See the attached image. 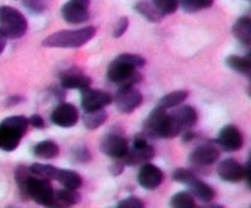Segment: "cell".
Returning <instances> with one entry per match:
<instances>
[{
  "label": "cell",
  "instance_id": "cb8c5ba5",
  "mask_svg": "<svg viewBox=\"0 0 251 208\" xmlns=\"http://www.w3.org/2000/svg\"><path fill=\"white\" fill-rule=\"evenodd\" d=\"M107 113L104 109L93 110V112H85L83 115V125L88 130H96L103 125L107 120Z\"/></svg>",
  "mask_w": 251,
  "mask_h": 208
},
{
  "label": "cell",
  "instance_id": "52a82bcc",
  "mask_svg": "<svg viewBox=\"0 0 251 208\" xmlns=\"http://www.w3.org/2000/svg\"><path fill=\"white\" fill-rule=\"evenodd\" d=\"M154 149L151 144L147 142L144 136H136L134 139L131 148L127 149V153L123 158L125 165H139L149 162L153 158Z\"/></svg>",
  "mask_w": 251,
  "mask_h": 208
},
{
  "label": "cell",
  "instance_id": "4316f807",
  "mask_svg": "<svg viewBox=\"0 0 251 208\" xmlns=\"http://www.w3.org/2000/svg\"><path fill=\"white\" fill-rule=\"evenodd\" d=\"M227 65L230 69L235 70L237 72L243 73V75H250L251 71V63L248 56L240 55H230L227 58Z\"/></svg>",
  "mask_w": 251,
  "mask_h": 208
},
{
  "label": "cell",
  "instance_id": "83f0119b",
  "mask_svg": "<svg viewBox=\"0 0 251 208\" xmlns=\"http://www.w3.org/2000/svg\"><path fill=\"white\" fill-rule=\"evenodd\" d=\"M171 208H196L195 200L188 191H180L171 198Z\"/></svg>",
  "mask_w": 251,
  "mask_h": 208
},
{
  "label": "cell",
  "instance_id": "9c48e42d",
  "mask_svg": "<svg viewBox=\"0 0 251 208\" xmlns=\"http://www.w3.org/2000/svg\"><path fill=\"white\" fill-rule=\"evenodd\" d=\"M217 173L222 180L228 183H239V181L249 180V166L242 165L235 159L228 158L221 162L217 166Z\"/></svg>",
  "mask_w": 251,
  "mask_h": 208
},
{
  "label": "cell",
  "instance_id": "484cf974",
  "mask_svg": "<svg viewBox=\"0 0 251 208\" xmlns=\"http://www.w3.org/2000/svg\"><path fill=\"white\" fill-rule=\"evenodd\" d=\"M29 173L36 178L47 179V180H55L56 173H58V168L49 164H41L34 163L29 166Z\"/></svg>",
  "mask_w": 251,
  "mask_h": 208
},
{
  "label": "cell",
  "instance_id": "d6a6232c",
  "mask_svg": "<svg viewBox=\"0 0 251 208\" xmlns=\"http://www.w3.org/2000/svg\"><path fill=\"white\" fill-rule=\"evenodd\" d=\"M32 174L29 173V169L26 168V166H19L15 171V180H16L17 185H19L20 192L24 196L25 193V187H26V184L28 181V179L31 178Z\"/></svg>",
  "mask_w": 251,
  "mask_h": 208
},
{
  "label": "cell",
  "instance_id": "ffe728a7",
  "mask_svg": "<svg viewBox=\"0 0 251 208\" xmlns=\"http://www.w3.org/2000/svg\"><path fill=\"white\" fill-rule=\"evenodd\" d=\"M55 180L59 181L64 188L68 190H77L82 186V178L78 173L68 169H58Z\"/></svg>",
  "mask_w": 251,
  "mask_h": 208
},
{
  "label": "cell",
  "instance_id": "d590c367",
  "mask_svg": "<svg viewBox=\"0 0 251 208\" xmlns=\"http://www.w3.org/2000/svg\"><path fill=\"white\" fill-rule=\"evenodd\" d=\"M25 5H26L31 11L39 12L44 9L46 2H44V0H25Z\"/></svg>",
  "mask_w": 251,
  "mask_h": 208
},
{
  "label": "cell",
  "instance_id": "ab89813d",
  "mask_svg": "<svg viewBox=\"0 0 251 208\" xmlns=\"http://www.w3.org/2000/svg\"><path fill=\"white\" fill-rule=\"evenodd\" d=\"M5 46H6V37L2 36V34L0 33V54L4 51Z\"/></svg>",
  "mask_w": 251,
  "mask_h": 208
},
{
  "label": "cell",
  "instance_id": "f546056e",
  "mask_svg": "<svg viewBox=\"0 0 251 208\" xmlns=\"http://www.w3.org/2000/svg\"><path fill=\"white\" fill-rule=\"evenodd\" d=\"M151 2L162 16L174 14L179 6V0H151Z\"/></svg>",
  "mask_w": 251,
  "mask_h": 208
},
{
  "label": "cell",
  "instance_id": "836d02e7",
  "mask_svg": "<svg viewBox=\"0 0 251 208\" xmlns=\"http://www.w3.org/2000/svg\"><path fill=\"white\" fill-rule=\"evenodd\" d=\"M117 208H145L144 202H142L140 198L134 197V196H130V197L124 198L123 201H120L118 203Z\"/></svg>",
  "mask_w": 251,
  "mask_h": 208
},
{
  "label": "cell",
  "instance_id": "4dcf8cb0",
  "mask_svg": "<svg viewBox=\"0 0 251 208\" xmlns=\"http://www.w3.org/2000/svg\"><path fill=\"white\" fill-rule=\"evenodd\" d=\"M186 12H196L207 9L213 4V0H179Z\"/></svg>",
  "mask_w": 251,
  "mask_h": 208
},
{
  "label": "cell",
  "instance_id": "8d00e7d4",
  "mask_svg": "<svg viewBox=\"0 0 251 208\" xmlns=\"http://www.w3.org/2000/svg\"><path fill=\"white\" fill-rule=\"evenodd\" d=\"M124 168L125 164L123 162V159H115V163L110 165V173L113 175H119V174H122L124 171Z\"/></svg>",
  "mask_w": 251,
  "mask_h": 208
},
{
  "label": "cell",
  "instance_id": "7402d4cb",
  "mask_svg": "<svg viewBox=\"0 0 251 208\" xmlns=\"http://www.w3.org/2000/svg\"><path fill=\"white\" fill-rule=\"evenodd\" d=\"M188 186L191 191V195L198 197L199 200L203 201V202H210V201H212L213 198H215L216 191L213 190L212 186L203 183V181L199 180V179L194 180L193 183Z\"/></svg>",
  "mask_w": 251,
  "mask_h": 208
},
{
  "label": "cell",
  "instance_id": "ac0fdd59",
  "mask_svg": "<svg viewBox=\"0 0 251 208\" xmlns=\"http://www.w3.org/2000/svg\"><path fill=\"white\" fill-rule=\"evenodd\" d=\"M81 196L77 192V190H63L54 191L53 200H51L49 208H70L71 206L76 205L80 202Z\"/></svg>",
  "mask_w": 251,
  "mask_h": 208
},
{
  "label": "cell",
  "instance_id": "603a6c76",
  "mask_svg": "<svg viewBox=\"0 0 251 208\" xmlns=\"http://www.w3.org/2000/svg\"><path fill=\"white\" fill-rule=\"evenodd\" d=\"M33 154L42 159H51L55 158L59 154V146L54 141L46 139L33 147Z\"/></svg>",
  "mask_w": 251,
  "mask_h": 208
},
{
  "label": "cell",
  "instance_id": "8992f818",
  "mask_svg": "<svg viewBox=\"0 0 251 208\" xmlns=\"http://www.w3.org/2000/svg\"><path fill=\"white\" fill-rule=\"evenodd\" d=\"M53 196L54 188L51 186L50 181L47 180V179L36 178L33 175L28 179L26 187H25L24 197L32 198L38 205L49 208L51 200H53Z\"/></svg>",
  "mask_w": 251,
  "mask_h": 208
},
{
  "label": "cell",
  "instance_id": "1f68e13d",
  "mask_svg": "<svg viewBox=\"0 0 251 208\" xmlns=\"http://www.w3.org/2000/svg\"><path fill=\"white\" fill-rule=\"evenodd\" d=\"M172 178H173V180L178 181V183H180V184L190 185L194 180H196V179H198V176H196L193 171L189 170V169L179 168L174 171Z\"/></svg>",
  "mask_w": 251,
  "mask_h": 208
},
{
  "label": "cell",
  "instance_id": "8fae6325",
  "mask_svg": "<svg viewBox=\"0 0 251 208\" xmlns=\"http://www.w3.org/2000/svg\"><path fill=\"white\" fill-rule=\"evenodd\" d=\"M81 91V105L85 112H93V110L104 109V107L109 105L113 102V97L109 93L100 90L85 87Z\"/></svg>",
  "mask_w": 251,
  "mask_h": 208
},
{
  "label": "cell",
  "instance_id": "d6986e66",
  "mask_svg": "<svg viewBox=\"0 0 251 208\" xmlns=\"http://www.w3.org/2000/svg\"><path fill=\"white\" fill-rule=\"evenodd\" d=\"M91 78L85 73L78 71H68L61 75V86L63 88H77L82 90L85 87H90Z\"/></svg>",
  "mask_w": 251,
  "mask_h": 208
},
{
  "label": "cell",
  "instance_id": "277c9868",
  "mask_svg": "<svg viewBox=\"0 0 251 208\" xmlns=\"http://www.w3.org/2000/svg\"><path fill=\"white\" fill-rule=\"evenodd\" d=\"M27 31V20L19 10L0 6V33L6 38H21Z\"/></svg>",
  "mask_w": 251,
  "mask_h": 208
},
{
  "label": "cell",
  "instance_id": "ba28073f",
  "mask_svg": "<svg viewBox=\"0 0 251 208\" xmlns=\"http://www.w3.org/2000/svg\"><path fill=\"white\" fill-rule=\"evenodd\" d=\"M114 104L118 112L123 114H129L142 104L141 92L135 88V86H126V87H120L114 97Z\"/></svg>",
  "mask_w": 251,
  "mask_h": 208
},
{
  "label": "cell",
  "instance_id": "f35d334b",
  "mask_svg": "<svg viewBox=\"0 0 251 208\" xmlns=\"http://www.w3.org/2000/svg\"><path fill=\"white\" fill-rule=\"evenodd\" d=\"M75 156L80 162H87L88 159L91 158V154L88 153V151L86 148L80 149V151H76Z\"/></svg>",
  "mask_w": 251,
  "mask_h": 208
},
{
  "label": "cell",
  "instance_id": "60d3db41",
  "mask_svg": "<svg viewBox=\"0 0 251 208\" xmlns=\"http://www.w3.org/2000/svg\"><path fill=\"white\" fill-rule=\"evenodd\" d=\"M196 208H223V207L221 205H216V203H212V205L201 206V207H196Z\"/></svg>",
  "mask_w": 251,
  "mask_h": 208
},
{
  "label": "cell",
  "instance_id": "44dd1931",
  "mask_svg": "<svg viewBox=\"0 0 251 208\" xmlns=\"http://www.w3.org/2000/svg\"><path fill=\"white\" fill-rule=\"evenodd\" d=\"M233 34L240 43L250 46L251 43V20L250 17L243 16L235 22L233 27Z\"/></svg>",
  "mask_w": 251,
  "mask_h": 208
},
{
  "label": "cell",
  "instance_id": "6da1fadb",
  "mask_svg": "<svg viewBox=\"0 0 251 208\" xmlns=\"http://www.w3.org/2000/svg\"><path fill=\"white\" fill-rule=\"evenodd\" d=\"M146 64V60L137 54H120L108 68V78L120 87L135 86L141 81L137 69Z\"/></svg>",
  "mask_w": 251,
  "mask_h": 208
},
{
  "label": "cell",
  "instance_id": "5b68a950",
  "mask_svg": "<svg viewBox=\"0 0 251 208\" xmlns=\"http://www.w3.org/2000/svg\"><path fill=\"white\" fill-rule=\"evenodd\" d=\"M198 122V113L190 105H184L174 110L172 114H168L167 120L166 139H173L183 132L188 131L195 126Z\"/></svg>",
  "mask_w": 251,
  "mask_h": 208
},
{
  "label": "cell",
  "instance_id": "4fadbf2b",
  "mask_svg": "<svg viewBox=\"0 0 251 208\" xmlns=\"http://www.w3.org/2000/svg\"><path fill=\"white\" fill-rule=\"evenodd\" d=\"M217 143L226 152H237L243 147L244 139L240 130L234 125H227L220 131Z\"/></svg>",
  "mask_w": 251,
  "mask_h": 208
},
{
  "label": "cell",
  "instance_id": "b9f144b4",
  "mask_svg": "<svg viewBox=\"0 0 251 208\" xmlns=\"http://www.w3.org/2000/svg\"><path fill=\"white\" fill-rule=\"evenodd\" d=\"M74 1L78 2V4L85 5V6H87V7H88V5H90V0H74Z\"/></svg>",
  "mask_w": 251,
  "mask_h": 208
},
{
  "label": "cell",
  "instance_id": "74e56055",
  "mask_svg": "<svg viewBox=\"0 0 251 208\" xmlns=\"http://www.w3.org/2000/svg\"><path fill=\"white\" fill-rule=\"evenodd\" d=\"M28 124H31L32 126L36 127V129H43L44 127V120L41 115L34 114L32 115L31 117L28 119Z\"/></svg>",
  "mask_w": 251,
  "mask_h": 208
},
{
  "label": "cell",
  "instance_id": "5bb4252c",
  "mask_svg": "<svg viewBox=\"0 0 251 208\" xmlns=\"http://www.w3.org/2000/svg\"><path fill=\"white\" fill-rule=\"evenodd\" d=\"M51 121L60 127H71L77 124L78 110L70 103H61L50 115Z\"/></svg>",
  "mask_w": 251,
  "mask_h": 208
},
{
  "label": "cell",
  "instance_id": "30bf717a",
  "mask_svg": "<svg viewBox=\"0 0 251 208\" xmlns=\"http://www.w3.org/2000/svg\"><path fill=\"white\" fill-rule=\"evenodd\" d=\"M167 120H168V113L162 108L157 107L156 109L150 113L145 121V134L153 139H166Z\"/></svg>",
  "mask_w": 251,
  "mask_h": 208
},
{
  "label": "cell",
  "instance_id": "2e32d148",
  "mask_svg": "<svg viewBox=\"0 0 251 208\" xmlns=\"http://www.w3.org/2000/svg\"><path fill=\"white\" fill-rule=\"evenodd\" d=\"M220 149L212 144H202L194 149L190 154V162L194 165L207 166L216 163L220 158Z\"/></svg>",
  "mask_w": 251,
  "mask_h": 208
},
{
  "label": "cell",
  "instance_id": "7c38bea8",
  "mask_svg": "<svg viewBox=\"0 0 251 208\" xmlns=\"http://www.w3.org/2000/svg\"><path fill=\"white\" fill-rule=\"evenodd\" d=\"M127 141L118 134L105 135L100 141V151L113 159H123L127 153Z\"/></svg>",
  "mask_w": 251,
  "mask_h": 208
},
{
  "label": "cell",
  "instance_id": "d4e9b609",
  "mask_svg": "<svg viewBox=\"0 0 251 208\" xmlns=\"http://www.w3.org/2000/svg\"><path fill=\"white\" fill-rule=\"evenodd\" d=\"M188 91H176V92L168 93V94L163 95V97L159 99L158 107L164 110L171 109V108H174L176 107V105L181 104V103L188 98Z\"/></svg>",
  "mask_w": 251,
  "mask_h": 208
},
{
  "label": "cell",
  "instance_id": "e0dca14e",
  "mask_svg": "<svg viewBox=\"0 0 251 208\" xmlns=\"http://www.w3.org/2000/svg\"><path fill=\"white\" fill-rule=\"evenodd\" d=\"M61 16L69 23L78 24L86 22L90 19V14H88L87 6L78 2L70 0L66 4L63 5L61 7Z\"/></svg>",
  "mask_w": 251,
  "mask_h": 208
},
{
  "label": "cell",
  "instance_id": "3957f363",
  "mask_svg": "<svg viewBox=\"0 0 251 208\" xmlns=\"http://www.w3.org/2000/svg\"><path fill=\"white\" fill-rule=\"evenodd\" d=\"M28 127V119L15 115L4 119L0 124V148L11 152L19 147Z\"/></svg>",
  "mask_w": 251,
  "mask_h": 208
},
{
  "label": "cell",
  "instance_id": "9a60e30c",
  "mask_svg": "<svg viewBox=\"0 0 251 208\" xmlns=\"http://www.w3.org/2000/svg\"><path fill=\"white\" fill-rule=\"evenodd\" d=\"M163 171L157 165L151 163L142 164L137 175L139 184L146 190H154L163 183Z\"/></svg>",
  "mask_w": 251,
  "mask_h": 208
},
{
  "label": "cell",
  "instance_id": "e575fe53",
  "mask_svg": "<svg viewBox=\"0 0 251 208\" xmlns=\"http://www.w3.org/2000/svg\"><path fill=\"white\" fill-rule=\"evenodd\" d=\"M127 27H129V19L127 17H120L119 20L117 21V23H115L114 26V31H113V36L115 37V38H119V37H122L123 34L126 32Z\"/></svg>",
  "mask_w": 251,
  "mask_h": 208
},
{
  "label": "cell",
  "instance_id": "f1b7e54d",
  "mask_svg": "<svg viewBox=\"0 0 251 208\" xmlns=\"http://www.w3.org/2000/svg\"><path fill=\"white\" fill-rule=\"evenodd\" d=\"M135 9H136L142 16H145L149 21L151 22H158L161 21L162 17H163L161 14H159L158 10L153 6V4H152V2L146 1V0H142V1L137 2Z\"/></svg>",
  "mask_w": 251,
  "mask_h": 208
},
{
  "label": "cell",
  "instance_id": "7a4b0ae2",
  "mask_svg": "<svg viewBox=\"0 0 251 208\" xmlns=\"http://www.w3.org/2000/svg\"><path fill=\"white\" fill-rule=\"evenodd\" d=\"M95 34L96 28L92 26L80 29H64L47 37L43 46L48 48H78L90 42Z\"/></svg>",
  "mask_w": 251,
  "mask_h": 208
}]
</instances>
